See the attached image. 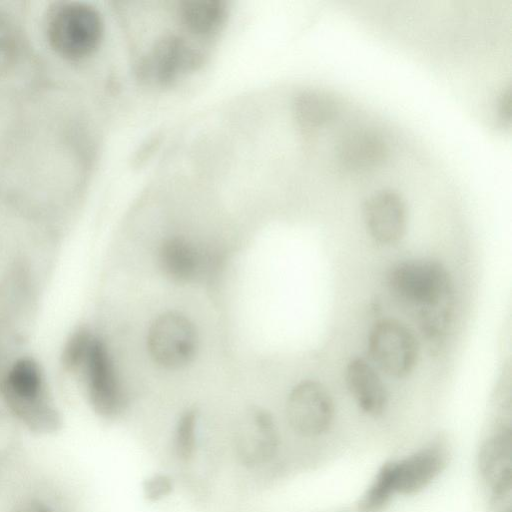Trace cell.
<instances>
[{
	"label": "cell",
	"mask_w": 512,
	"mask_h": 512,
	"mask_svg": "<svg viewBox=\"0 0 512 512\" xmlns=\"http://www.w3.org/2000/svg\"><path fill=\"white\" fill-rule=\"evenodd\" d=\"M196 428L197 414L195 410L189 409L183 412L178 419L174 435V448L179 459L189 460L194 454Z\"/></svg>",
	"instance_id": "cell-17"
},
{
	"label": "cell",
	"mask_w": 512,
	"mask_h": 512,
	"mask_svg": "<svg viewBox=\"0 0 512 512\" xmlns=\"http://www.w3.org/2000/svg\"><path fill=\"white\" fill-rule=\"evenodd\" d=\"M346 386L359 409L372 417L383 414L388 405L386 386L374 366L362 357L349 360L345 368Z\"/></svg>",
	"instance_id": "cell-13"
},
{
	"label": "cell",
	"mask_w": 512,
	"mask_h": 512,
	"mask_svg": "<svg viewBox=\"0 0 512 512\" xmlns=\"http://www.w3.org/2000/svg\"><path fill=\"white\" fill-rule=\"evenodd\" d=\"M477 466L495 502L509 496L512 488V431L498 427L481 444Z\"/></svg>",
	"instance_id": "cell-12"
},
{
	"label": "cell",
	"mask_w": 512,
	"mask_h": 512,
	"mask_svg": "<svg viewBox=\"0 0 512 512\" xmlns=\"http://www.w3.org/2000/svg\"><path fill=\"white\" fill-rule=\"evenodd\" d=\"M392 296L412 308L422 335L442 340L452 318L453 282L446 266L435 259H409L393 265L386 277Z\"/></svg>",
	"instance_id": "cell-1"
},
{
	"label": "cell",
	"mask_w": 512,
	"mask_h": 512,
	"mask_svg": "<svg viewBox=\"0 0 512 512\" xmlns=\"http://www.w3.org/2000/svg\"><path fill=\"white\" fill-rule=\"evenodd\" d=\"M362 216L369 236L381 245L398 243L405 235L408 209L399 191L380 187L362 203Z\"/></svg>",
	"instance_id": "cell-9"
},
{
	"label": "cell",
	"mask_w": 512,
	"mask_h": 512,
	"mask_svg": "<svg viewBox=\"0 0 512 512\" xmlns=\"http://www.w3.org/2000/svg\"><path fill=\"white\" fill-rule=\"evenodd\" d=\"M19 48V37L14 23L0 12V71L13 63Z\"/></svg>",
	"instance_id": "cell-18"
},
{
	"label": "cell",
	"mask_w": 512,
	"mask_h": 512,
	"mask_svg": "<svg viewBox=\"0 0 512 512\" xmlns=\"http://www.w3.org/2000/svg\"><path fill=\"white\" fill-rule=\"evenodd\" d=\"M64 368L83 382L90 405L102 417L122 412L125 396L106 343L91 330L81 327L66 341Z\"/></svg>",
	"instance_id": "cell-2"
},
{
	"label": "cell",
	"mask_w": 512,
	"mask_h": 512,
	"mask_svg": "<svg viewBox=\"0 0 512 512\" xmlns=\"http://www.w3.org/2000/svg\"><path fill=\"white\" fill-rule=\"evenodd\" d=\"M449 447L438 438L411 455L393 461L396 493L414 495L428 487L448 464Z\"/></svg>",
	"instance_id": "cell-11"
},
{
	"label": "cell",
	"mask_w": 512,
	"mask_h": 512,
	"mask_svg": "<svg viewBox=\"0 0 512 512\" xmlns=\"http://www.w3.org/2000/svg\"><path fill=\"white\" fill-rule=\"evenodd\" d=\"M158 266L165 277L176 283L195 280L203 270V256L188 239L174 236L159 247Z\"/></svg>",
	"instance_id": "cell-14"
},
{
	"label": "cell",
	"mask_w": 512,
	"mask_h": 512,
	"mask_svg": "<svg viewBox=\"0 0 512 512\" xmlns=\"http://www.w3.org/2000/svg\"><path fill=\"white\" fill-rule=\"evenodd\" d=\"M178 23L190 35L209 38L225 25L227 4L220 0H186L178 3Z\"/></svg>",
	"instance_id": "cell-15"
},
{
	"label": "cell",
	"mask_w": 512,
	"mask_h": 512,
	"mask_svg": "<svg viewBox=\"0 0 512 512\" xmlns=\"http://www.w3.org/2000/svg\"><path fill=\"white\" fill-rule=\"evenodd\" d=\"M1 392L11 413L29 429L48 433L59 425V414L51 399L44 372L31 357L14 361L5 373Z\"/></svg>",
	"instance_id": "cell-3"
},
{
	"label": "cell",
	"mask_w": 512,
	"mask_h": 512,
	"mask_svg": "<svg viewBox=\"0 0 512 512\" xmlns=\"http://www.w3.org/2000/svg\"><path fill=\"white\" fill-rule=\"evenodd\" d=\"M46 26L50 45L69 59L92 54L100 45L104 32L99 11L79 1L56 5L48 15Z\"/></svg>",
	"instance_id": "cell-4"
},
{
	"label": "cell",
	"mask_w": 512,
	"mask_h": 512,
	"mask_svg": "<svg viewBox=\"0 0 512 512\" xmlns=\"http://www.w3.org/2000/svg\"><path fill=\"white\" fill-rule=\"evenodd\" d=\"M9 512H57L54 504L43 497L31 496L16 503Z\"/></svg>",
	"instance_id": "cell-19"
},
{
	"label": "cell",
	"mask_w": 512,
	"mask_h": 512,
	"mask_svg": "<svg viewBox=\"0 0 512 512\" xmlns=\"http://www.w3.org/2000/svg\"><path fill=\"white\" fill-rule=\"evenodd\" d=\"M396 493L393 461L384 463L358 503L359 512H382Z\"/></svg>",
	"instance_id": "cell-16"
},
{
	"label": "cell",
	"mask_w": 512,
	"mask_h": 512,
	"mask_svg": "<svg viewBox=\"0 0 512 512\" xmlns=\"http://www.w3.org/2000/svg\"><path fill=\"white\" fill-rule=\"evenodd\" d=\"M171 489L170 481L164 476H155L148 480L147 486L145 487L146 495L154 500L162 498Z\"/></svg>",
	"instance_id": "cell-20"
},
{
	"label": "cell",
	"mask_w": 512,
	"mask_h": 512,
	"mask_svg": "<svg viewBox=\"0 0 512 512\" xmlns=\"http://www.w3.org/2000/svg\"><path fill=\"white\" fill-rule=\"evenodd\" d=\"M335 406L328 389L316 380H303L290 391L286 417L293 431L304 437L326 433L334 420Z\"/></svg>",
	"instance_id": "cell-8"
},
{
	"label": "cell",
	"mask_w": 512,
	"mask_h": 512,
	"mask_svg": "<svg viewBox=\"0 0 512 512\" xmlns=\"http://www.w3.org/2000/svg\"><path fill=\"white\" fill-rule=\"evenodd\" d=\"M147 349L158 366L177 370L195 357L198 336L194 324L178 311H166L151 323L147 333Z\"/></svg>",
	"instance_id": "cell-5"
},
{
	"label": "cell",
	"mask_w": 512,
	"mask_h": 512,
	"mask_svg": "<svg viewBox=\"0 0 512 512\" xmlns=\"http://www.w3.org/2000/svg\"><path fill=\"white\" fill-rule=\"evenodd\" d=\"M368 352L385 374L401 379L409 376L416 367L420 346L413 331L403 322L384 318L370 330Z\"/></svg>",
	"instance_id": "cell-6"
},
{
	"label": "cell",
	"mask_w": 512,
	"mask_h": 512,
	"mask_svg": "<svg viewBox=\"0 0 512 512\" xmlns=\"http://www.w3.org/2000/svg\"><path fill=\"white\" fill-rule=\"evenodd\" d=\"M203 52L178 34L161 36L138 64L142 80L160 86L171 85L198 68Z\"/></svg>",
	"instance_id": "cell-7"
},
{
	"label": "cell",
	"mask_w": 512,
	"mask_h": 512,
	"mask_svg": "<svg viewBox=\"0 0 512 512\" xmlns=\"http://www.w3.org/2000/svg\"><path fill=\"white\" fill-rule=\"evenodd\" d=\"M234 449L239 461L255 467L269 462L279 446L273 417L262 408H251L241 418L234 434Z\"/></svg>",
	"instance_id": "cell-10"
}]
</instances>
